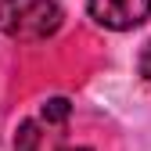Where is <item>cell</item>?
Returning a JSON list of instances; mask_svg holds the SVG:
<instances>
[{
	"label": "cell",
	"mask_w": 151,
	"mask_h": 151,
	"mask_svg": "<svg viewBox=\"0 0 151 151\" xmlns=\"http://www.w3.org/2000/svg\"><path fill=\"white\" fill-rule=\"evenodd\" d=\"M137 68H140V76H144V79L151 83V40L140 47V58H137Z\"/></svg>",
	"instance_id": "cell-5"
},
{
	"label": "cell",
	"mask_w": 151,
	"mask_h": 151,
	"mask_svg": "<svg viewBox=\"0 0 151 151\" xmlns=\"http://www.w3.org/2000/svg\"><path fill=\"white\" fill-rule=\"evenodd\" d=\"M40 140H43V133H40L36 119H25L14 129V151H40Z\"/></svg>",
	"instance_id": "cell-4"
},
{
	"label": "cell",
	"mask_w": 151,
	"mask_h": 151,
	"mask_svg": "<svg viewBox=\"0 0 151 151\" xmlns=\"http://www.w3.org/2000/svg\"><path fill=\"white\" fill-rule=\"evenodd\" d=\"M58 151H90V147H58Z\"/></svg>",
	"instance_id": "cell-6"
},
{
	"label": "cell",
	"mask_w": 151,
	"mask_h": 151,
	"mask_svg": "<svg viewBox=\"0 0 151 151\" xmlns=\"http://www.w3.org/2000/svg\"><path fill=\"white\" fill-rule=\"evenodd\" d=\"M65 11L58 0H0V32L18 43L50 40L61 29Z\"/></svg>",
	"instance_id": "cell-1"
},
{
	"label": "cell",
	"mask_w": 151,
	"mask_h": 151,
	"mask_svg": "<svg viewBox=\"0 0 151 151\" xmlns=\"http://www.w3.org/2000/svg\"><path fill=\"white\" fill-rule=\"evenodd\" d=\"M68 111H72L68 97H50V101L40 104V122L43 126H65L68 122Z\"/></svg>",
	"instance_id": "cell-3"
},
{
	"label": "cell",
	"mask_w": 151,
	"mask_h": 151,
	"mask_svg": "<svg viewBox=\"0 0 151 151\" xmlns=\"http://www.w3.org/2000/svg\"><path fill=\"white\" fill-rule=\"evenodd\" d=\"M86 11L104 29L129 32V29H140L151 18V0H86Z\"/></svg>",
	"instance_id": "cell-2"
}]
</instances>
